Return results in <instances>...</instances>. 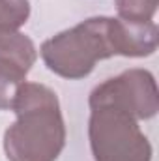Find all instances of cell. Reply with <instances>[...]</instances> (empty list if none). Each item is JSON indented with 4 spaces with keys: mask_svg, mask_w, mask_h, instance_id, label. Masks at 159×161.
I'll use <instances>...</instances> for the list:
<instances>
[{
    "mask_svg": "<svg viewBox=\"0 0 159 161\" xmlns=\"http://www.w3.org/2000/svg\"><path fill=\"white\" fill-rule=\"evenodd\" d=\"M9 111L17 120L4 133L8 161H56L66 146V124L56 94L40 82H21Z\"/></svg>",
    "mask_w": 159,
    "mask_h": 161,
    "instance_id": "6da1fadb",
    "label": "cell"
},
{
    "mask_svg": "<svg viewBox=\"0 0 159 161\" xmlns=\"http://www.w3.org/2000/svg\"><path fill=\"white\" fill-rule=\"evenodd\" d=\"M45 66L58 77L77 80L88 77L96 64L114 56L111 17H90L41 43Z\"/></svg>",
    "mask_w": 159,
    "mask_h": 161,
    "instance_id": "7a4b0ae2",
    "label": "cell"
},
{
    "mask_svg": "<svg viewBox=\"0 0 159 161\" xmlns=\"http://www.w3.org/2000/svg\"><path fill=\"white\" fill-rule=\"evenodd\" d=\"M90 109L88 139L94 161H152V144L137 118L112 105Z\"/></svg>",
    "mask_w": 159,
    "mask_h": 161,
    "instance_id": "3957f363",
    "label": "cell"
},
{
    "mask_svg": "<svg viewBox=\"0 0 159 161\" xmlns=\"http://www.w3.org/2000/svg\"><path fill=\"white\" fill-rule=\"evenodd\" d=\"M90 107L112 105L129 113L137 120H150L159 111V92L156 77L148 69L133 68L97 84L90 97Z\"/></svg>",
    "mask_w": 159,
    "mask_h": 161,
    "instance_id": "277c9868",
    "label": "cell"
},
{
    "mask_svg": "<svg viewBox=\"0 0 159 161\" xmlns=\"http://www.w3.org/2000/svg\"><path fill=\"white\" fill-rule=\"evenodd\" d=\"M36 60V45L26 34L0 36V111L9 109L17 86L26 80Z\"/></svg>",
    "mask_w": 159,
    "mask_h": 161,
    "instance_id": "5b68a950",
    "label": "cell"
},
{
    "mask_svg": "<svg viewBox=\"0 0 159 161\" xmlns=\"http://www.w3.org/2000/svg\"><path fill=\"white\" fill-rule=\"evenodd\" d=\"M111 40L116 54L127 58H144L157 51L159 30L154 21L131 23L111 17Z\"/></svg>",
    "mask_w": 159,
    "mask_h": 161,
    "instance_id": "8992f818",
    "label": "cell"
},
{
    "mask_svg": "<svg viewBox=\"0 0 159 161\" xmlns=\"http://www.w3.org/2000/svg\"><path fill=\"white\" fill-rule=\"evenodd\" d=\"M30 17L28 0H0V36L19 32Z\"/></svg>",
    "mask_w": 159,
    "mask_h": 161,
    "instance_id": "52a82bcc",
    "label": "cell"
},
{
    "mask_svg": "<svg viewBox=\"0 0 159 161\" xmlns=\"http://www.w3.org/2000/svg\"><path fill=\"white\" fill-rule=\"evenodd\" d=\"M118 19L131 23H148L157 11L159 0H114Z\"/></svg>",
    "mask_w": 159,
    "mask_h": 161,
    "instance_id": "ba28073f",
    "label": "cell"
}]
</instances>
